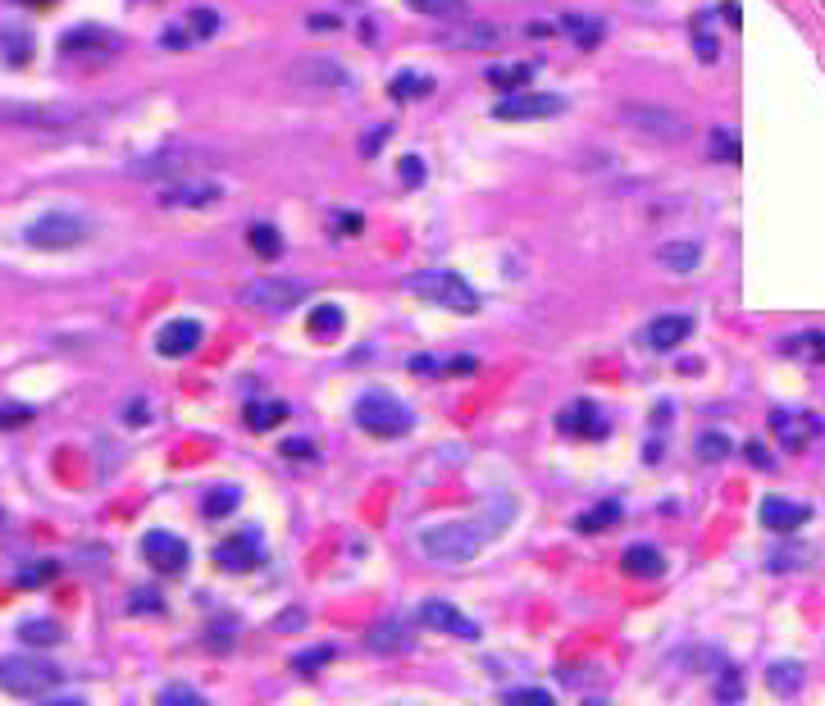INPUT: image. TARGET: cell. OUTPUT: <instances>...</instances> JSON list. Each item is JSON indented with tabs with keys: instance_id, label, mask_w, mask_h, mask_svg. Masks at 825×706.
Here are the masks:
<instances>
[{
	"instance_id": "6da1fadb",
	"label": "cell",
	"mask_w": 825,
	"mask_h": 706,
	"mask_svg": "<svg viewBox=\"0 0 825 706\" xmlns=\"http://www.w3.org/2000/svg\"><path fill=\"white\" fill-rule=\"evenodd\" d=\"M488 533L479 520H447V524H429L420 529V552L434 565H465L475 561L479 547L488 543Z\"/></svg>"
},
{
	"instance_id": "7a4b0ae2",
	"label": "cell",
	"mask_w": 825,
	"mask_h": 706,
	"mask_svg": "<svg viewBox=\"0 0 825 706\" xmlns=\"http://www.w3.org/2000/svg\"><path fill=\"white\" fill-rule=\"evenodd\" d=\"M406 292L434 301V306L456 310V315H475L479 310V292L461 274H452V269H420V274L406 278Z\"/></svg>"
},
{
	"instance_id": "3957f363",
	"label": "cell",
	"mask_w": 825,
	"mask_h": 706,
	"mask_svg": "<svg viewBox=\"0 0 825 706\" xmlns=\"http://www.w3.org/2000/svg\"><path fill=\"white\" fill-rule=\"evenodd\" d=\"M215 155L210 151H196V146H165V151H151L142 160L128 164V174L137 178H155V183H178V178H192L201 169H210Z\"/></svg>"
},
{
	"instance_id": "277c9868",
	"label": "cell",
	"mask_w": 825,
	"mask_h": 706,
	"mask_svg": "<svg viewBox=\"0 0 825 706\" xmlns=\"http://www.w3.org/2000/svg\"><path fill=\"white\" fill-rule=\"evenodd\" d=\"M60 666L55 661H37V656H5L0 661V688L14 697H42L60 688Z\"/></svg>"
},
{
	"instance_id": "5b68a950",
	"label": "cell",
	"mask_w": 825,
	"mask_h": 706,
	"mask_svg": "<svg viewBox=\"0 0 825 706\" xmlns=\"http://www.w3.org/2000/svg\"><path fill=\"white\" fill-rule=\"evenodd\" d=\"M356 429L374 433V438H402V433H411V410L392 392H365L356 401Z\"/></svg>"
},
{
	"instance_id": "8992f818",
	"label": "cell",
	"mask_w": 825,
	"mask_h": 706,
	"mask_svg": "<svg viewBox=\"0 0 825 706\" xmlns=\"http://www.w3.org/2000/svg\"><path fill=\"white\" fill-rule=\"evenodd\" d=\"M87 233H92V224H87L83 215H73V210H51V215L32 219L28 233H23V242L37 246V251H69V246L87 242Z\"/></svg>"
},
{
	"instance_id": "52a82bcc",
	"label": "cell",
	"mask_w": 825,
	"mask_h": 706,
	"mask_svg": "<svg viewBox=\"0 0 825 706\" xmlns=\"http://www.w3.org/2000/svg\"><path fill=\"white\" fill-rule=\"evenodd\" d=\"M301 297H306V283H297V278H256V283L242 287V301L251 310H269V315L292 310Z\"/></svg>"
},
{
	"instance_id": "ba28073f",
	"label": "cell",
	"mask_w": 825,
	"mask_h": 706,
	"mask_svg": "<svg viewBox=\"0 0 825 706\" xmlns=\"http://www.w3.org/2000/svg\"><path fill=\"white\" fill-rule=\"evenodd\" d=\"M566 110V101H561L557 92H511L502 96V101L493 105L497 119L506 123H516V119H552V114Z\"/></svg>"
},
{
	"instance_id": "9c48e42d",
	"label": "cell",
	"mask_w": 825,
	"mask_h": 706,
	"mask_svg": "<svg viewBox=\"0 0 825 706\" xmlns=\"http://www.w3.org/2000/svg\"><path fill=\"white\" fill-rule=\"evenodd\" d=\"M620 114H625V123H630V128H639V133L657 137V142H680V137L689 133L680 114L661 110V105H625Z\"/></svg>"
},
{
	"instance_id": "30bf717a",
	"label": "cell",
	"mask_w": 825,
	"mask_h": 706,
	"mask_svg": "<svg viewBox=\"0 0 825 706\" xmlns=\"http://www.w3.org/2000/svg\"><path fill=\"white\" fill-rule=\"evenodd\" d=\"M142 552H146V561L155 565V574H183L187 561H192L187 543L178 538V533H169V529H151V533H146Z\"/></svg>"
},
{
	"instance_id": "8fae6325",
	"label": "cell",
	"mask_w": 825,
	"mask_h": 706,
	"mask_svg": "<svg viewBox=\"0 0 825 706\" xmlns=\"http://www.w3.org/2000/svg\"><path fill=\"white\" fill-rule=\"evenodd\" d=\"M219 196H224V187L210 183V178H178V183H165L160 205H169V210H201V205H215Z\"/></svg>"
},
{
	"instance_id": "7c38bea8",
	"label": "cell",
	"mask_w": 825,
	"mask_h": 706,
	"mask_svg": "<svg viewBox=\"0 0 825 706\" xmlns=\"http://www.w3.org/2000/svg\"><path fill=\"white\" fill-rule=\"evenodd\" d=\"M260 556H265V547H260L256 533H233V538H224V543L215 547V565L228 574H247L260 565Z\"/></svg>"
},
{
	"instance_id": "4fadbf2b",
	"label": "cell",
	"mask_w": 825,
	"mask_h": 706,
	"mask_svg": "<svg viewBox=\"0 0 825 706\" xmlns=\"http://www.w3.org/2000/svg\"><path fill=\"white\" fill-rule=\"evenodd\" d=\"M771 433L789 451H803L807 442L821 433V420H816V415H807V410H771Z\"/></svg>"
},
{
	"instance_id": "5bb4252c",
	"label": "cell",
	"mask_w": 825,
	"mask_h": 706,
	"mask_svg": "<svg viewBox=\"0 0 825 706\" xmlns=\"http://www.w3.org/2000/svg\"><path fill=\"white\" fill-rule=\"evenodd\" d=\"M196 347H201V324H196V319H169V324L155 333V351L169 360L192 356Z\"/></svg>"
},
{
	"instance_id": "9a60e30c",
	"label": "cell",
	"mask_w": 825,
	"mask_h": 706,
	"mask_svg": "<svg viewBox=\"0 0 825 706\" xmlns=\"http://www.w3.org/2000/svg\"><path fill=\"white\" fill-rule=\"evenodd\" d=\"M292 73L306 87H351V69L342 60H329V55H306Z\"/></svg>"
},
{
	"instance_id": "2e32d148",
	"label": "cell",
	"mask_w": 825,
	"mask_h": 706,
	"mask_svg": "<svg viewBox=\"0 0 825 706\" xmlns=\"http://www.w3.org/2000/svg\"><path fill=\"white\" fill-rule=\"evenodd\" d=\"M420 625L438 629V634H452V638H479V625L470 615H461L456 606L447 602H424L420 606Z\"/></svg>"
},
{
	"instance_id": "e0dca14e",
	"label": "cell",
	"mask_w": 825,
	"mask_h": 706,
	"mask_svg": "<svg viewBox=\"0 0 825 706\" xmlns=\"http://www.w3.org/2000/svg\"><path fill=\"white\" fill-rule=\"evenodd\" d=\"M557 429L579 433V438H607V433H611V424H607V415H602V410L593 406V401H575V406H570V410H561Z\"/></svg>"
},
{
	"instance_id": "ac0fdd59",
	"label": "cell",
	"mask_w": 825,
	"mask_h": 706,
	"mask_svg": "<svg viewBox=\"0 0 825 706\" xmlns=\"http://www.w3.org/2000/svg\"><path fill=\"white\" fill-rule=\"evenodd\" d=\"M689 333H693V319L689 315H657L648 324V333H643V342H648L652 351H671V347H680Z\"/></svg>"
},
{
	"instance_id": "d6986e66",
	"label": "cell",
	"mask_w": 825,
	"mask_h": 706,
	"mask_svg": "<svg viewBox=\"0 0 825 706\" xmlns=\"http://www.w3.org/2000/svg\"><path fill=\"white\" fill-rule=\"evenodd\" d=\"M411 625L406 620H383V625H374L370 634H365V647L379 656H397V652H411Z\"/></svg>"
},
{
	"instance_id": "ffe728a7",
	"label": "cell",
	"mask_w": 825,
	"mask_h": 706,
	"mask_svg": "<svg viewBox=\"0 0 825 706\" xmlns=\"http://www.w3.org/2000/svg\"><path fill=\"white\" fill-rule=\"evenodd\" d=\"M807 506L803 502H784V497H766L762 502V524L775 533H789V529H803L807 524Z\"/></svg>"
},
{
	"instance_id": "44dd1931",
	"label": "cell",
	"mask_w": 825,
	"mask_h": 706,
	"mask_svg": "<svg viewBox=\"0 0 825 706\" xmlns=\"http://www.w3.org/2000/svg\"><path fill=\"white\" fill-rule=\"evenodd\" d=\"M661 269H671V274H693L702 265V246L698 242H666L657 251Z\"/></svg>"
},
{
	"instance_id": "7402d4cb",
	"label": "cell",
	"mask_w": 825,
	"mask_h": 706,
	"mask_svg": "<svg viewBox=\"0 0 825 706\" xmlns=\"http://www.w3.org/2000/svg\"><path fill=\"white\" fill-rule=\"evenodd\" d=\"M0 119L32 123V128H64V123H73V114L69 110H37V105H14V110H5Z\"/></svg>"
},
{
	"instance_id": "603a6c76",
	"label": "cell",
	"mask_w": 825,
	"mask_h": 706,
	"mask_svg": "<svg viewBox=\"0 0 825 706\" xmlns=\"http://www.w3.org/2000/svg\"><path fill=\"white\" fill-rule=\"evenodd\" d=\"M625 570L639 574V579H657V574L666 570V556H661L652 543H634L630 552H625Z\"/></svg>"
},
{
	"instance_id": "cb8c5ba5",
	"label": "cell",
	"mask_w": 825,
	"mask_h": 706,
	"mask_svg": "<svg viewBox=\"0 0 825 706\" xmlns=\"http://www.w3.org/2000/svg\"><path fill=\"white\" fill-rule=\"evenodd\" d=\"M96 46H101V51H114V46H119V37H114V32H105V28H73L69 37H64V51H69V55L96 51Z\"/></svg>"
},
{
	"instance_id": "d4e9b609",
	"label": "cell",
	"mask_w": 825,
	"mask_h": 706,
	"mask_svg": "<svg viewBox=\"0 0 825 706\" xmlns=\"http://www.w3.org/2000/svg\"><path fill=\"white\" fill-rule=\"evenodd\" d=\"M242 502V492L238 488H228V483H219V488L206 492V502H201V511H206V520H224V515H233Z\"/></svg>"
},
{
	"instance_id": "484cf974",
	"label": "cell",
	"mask_w": 825,
	"mask_h": 706,
	"mask_svg": "<svg viewBox=\"0 0 825 706\" xmlns=\"http://www.w3.org/2000/svg\"><path fill=\"white\" fill-rule=\"evenodd\" d=\"M766 684H771L780 697H794L798 688H803V666H798V661H780V666L766 670Z\"/></svg>"
},
{
	"instance_id": "4316f807",
	"label": "cell",
	"mask_w": 825,
	"mask_h": 706,
	"mask_svg": "<svg viewBox=\"0 0 825 706\" xmlns=\"http://www.w3.org/2000/svg\"><path fill=\"white\" fill-rule=\"evenodd\" d=\"M19 638L28 647H55L64 638V629L55 625V620H23L19 625Z\"/></svg>"
},
{
	"instance_id": "83f0119b",
	"label": "cell",
	"mask_w": 825,
	"mask_h": 706,
	"mask_svg": "<svg viewBox=\"0 0 825 706\" xmlns=\"http://www.w3.org/2000/svg\"><path fill=\"white\" fill-rule=\"evenodd\" d=\"M283 415H288V406H283V401H251V406H247V429L265 433V429H274Z\"/></svg>"
},
{
	"instance_id": "f1b7e54d",
	"label": "cell",
	"mask_w": 825,
	"mask_h": 706,
	"mask_svg": "<svg viewBox=\"0 0 825 706\" xmlns=\"http://www.w3.org/2000/svg\"><path fill=\"white\" fill-rule=\"evenodd\" d=\"M247 242H251V251H256V256H265V260H274L283 251V237H279V228H274V224H251Z\"/></svg>"
},
{
	"instance_id": "f546056e",
	"label": "cell",
	"mask_w": 825,
	"mask_h": 706,
	"mask_svg": "<svg viewBox=\"0 0 825 706\" xmlns=\"http://www.w3.org/2000/svg\"><path fill=\"white\" fill-rule=\"evenodd\" d=\"M310 333H315L320 342L338 338V333H342V310L338 306H315V310H310Z\"/></svg>"
},
{
	"instance_id": "4dcf8cb0",
	"label": "cell",
	"mask_w": 825,
	"mask_h": 706,
	"mask_svg": "<svg viewBox=\"0 0 825 706\" xmlns=\"http://www.w3.org/2000/svg\"><path fill=\"white\" fill-rule=\"evenodd\" d=\"M561 28H566L570 37H575V46H584V51L602 41V23H598V19H579V14H566V19H561Z\"/></svg>"
},
{
	"instance_id": "1f68e13d",
	"label": "cell",
	"mask_w": 825,
	"mask_h": 706,
	"mask_svg": "<svg viewBox=\"0 0 825 706\" xmlns=\"http://www.w3.org/2000/svg\"><path fill=\"white\" fill-rule=\"evenodd\" d=\"M434 92V78L429 73H397V82H392V96L397 101H406V96H429Z\"/></svg>"
},
{
	"instance_id": "d6a6232c",
	"label": "cell",
	"mask_w": 825,
	"mask_h": 706,
	"mask_svg": "<svg viewBox=\"0 0 825 706\" xmlns=\"http://www.w3.org/2000/svg\"><path fill=\"white\" fill-rule=\"evenodd\" d=\"M784 351L803 360H825V333H798V338L784 342Z\"/></svg>"
},
{
	"instance_id": "836d02e7",
	"label": "cell",
	"mask_w": 825,
	"mask_h": 706,
	"mask_svg": "<svg viewBox=\"0 0 825 706\" xmlns=\"http://www.w3.org/2000/svg\"><path fill=\"white\" fill-rule=\"evenodd\" d=\"M616 520H620V502H602V506H593V511L579 520V529H584V533H602V529H611Z\"/></svg>"
},
{
	"instance_id": "e575fe53",
	"label": "cell",
	"mask_w": 825,
	"mask_h": 706,
	"mask_svg": "<svg viewBox=\"0 0 825 706\" xmlns=\"http://www.w3.org/2000/svg\"><path fill=\"white\" fill-rule=\"evenodd\" d=\"M497 37H502V28L475 23V28H465V32H452V46H497Z\"/></svg>"
},
{
	"instance_id": "d590c367",
	"label": "cell",
	"mask_w": 825,
	"mask_h": 706,
	"mask_svg": "<svg viewBox=\"0 0 825 706\" xmlns=\"http://www.w3.org/2000/svg\"><path fill=\"white\" fill-rule=\"evenodd\" d=\"M529 78V64H511V69H488V82L493 87H506V92H520Z\"/></svg>"
},
{
	"instance_id": "8d00e7d4",
	"label": "cell",
	"mask_w": 825,
	"mask_h": 706,
	"mask_svg": "<svg viewBox=\"0 0 825 706\" xmlns=\"http://www.w3.org/2000/svg\"><path fill=\"white\" fill-rule=\"evenodd\" d=\"M5 60H10V64H28L32 60V37H28V32H5Z\"/></svg>"
},
{
	"instance_id": "74e56055",
	"label": "cell",
	"mask_w": 825,
	"mask_h": 706,
	"mask_svg": "<svg viewBox=\"0 0 825 706\" xmlns=\"http://www.w3.org/2000/svg\"><path fill=\"white\" fill-rule=\"evenodd\" d=\"M698 456L702 461H725V456H730V438H725V433H702Z\"/></svg>"
},
{
	"instance_id": "f35d334b",
	"label": "cell",
	"mask_w": 825,
	"mask_h": 706,
	"mask_svg": "<svg viewBox=\"0 0 825 706\" xmlns=\"http://www.w3.org/2000/svg\"><path fill=\"white\" fill-rule=\"evenodd\" d=\"M160 706H206V697L187 684H169L165 693H160Z\"/></svg>"
},
{
	"instance_id": "ab89813d",
	"label": "cell",
	"mask_w": 825,
	"mask_h": 706,
	"mask_svg": "<svg viewBox=\"0 0 825 706\" xmlns=\"http://www.w3.org/2000/svg\"><path fill=\"white\" fill-rule=\"evenodd\" d=\"M411 10L434 14V19H456L465 5H461V0H411Z\"/></svg>"
},
{
	"instance_id": "60d3db41",
	"label": "cell",
	"mask_w": 825,
	"mask_h": 706,
	"mask_svg": "<svg viewBox=\"0 0 825 706\" xmlns=\"http://www.w3.org/2000/svg\"><path fill=\"white\" fill-rule=\"evenodd\" d=\"M506 702H511V706H552L557 697L547 693V688H511V693H506Z\"/></svg>"
},
{
	"instance_id": "b9f144b4",
	"label": "cell",
	"mask_w": 825,
	"mask_h": 706,
	"mask_svg": "<svg viewBox=\"0 0 825 706\" xmlns=\"http://www.w3.org/2000/svg\"><path fill=\"white\" fill-rule=\"evenodd\" d=\"M739 697H743V679H739V670H725L721 684H716V702H739Z\"/></svg>"
},
{
	"instance_id": "7bdbcfd3",
	"label": "cell",
	"mask_w": 825,
	"mask_h": 706,
	"mask_svg": "<svg viewBox=\"0 0 825 706\" xmlns=\"http://www.w3.org/2000/svg\"><path fill=\"white\" fill-rule=\"evenodd\" d=\"M712 146H716V160H739V137L725 133V128L712 133Z\"/></svg>"
},
{
	"instance_id": "ee69618b",
	"label": "cell",
	"mask_w": 825,
	"mask_h": 706,
	"mask_svg": "<svg viewBox=\"0 0 825 706\" xmlns=\"http://www.w3.org/2000/svg\"><path fill=\"white\" fill-rule=\"evenodd\" d=\"M187 28H192V41H206L210 32L219 28V19H215V14H210V10H196L192 19H187Z\"/></svg>"
},
{
	"instance_id": "f6af8a7d",
	"label": "cell",
	"mask_w": 825,
	"mask_h": 706,
	"mask_svg": "<svg viewBox=\"0 0 825 706\" xmlns=\"http://www.w3.org/2000/svg\"><path fill=\"white\" fill-rule=\"evenodd\" d=\"M51 574H55V565H51V561H42V565H32V570H23V574H19V584H23V588H32V584H42V579H51Z\"/></svg>"
},
{
	"instance_id": "bcb514c9",
	"label": "cell",
	"mask_w": 825,
	"mask_h": 706,
	"mask_svg": "<svg viewBox=\"0 0 825 706\" xmlns=\"http://www.w3.org/2000/svg\"><path fill=\"white\" fill-rule=\"evenodd\" d=\"M329 656H333L329 647H315V652H301V656H297V670H320L324 661H329Z\"/></svg>"
},
{
	"instance_id": "7dc6e473",
	"label": "cell",
	"mask_w": 825,
	"mask_h": 706,
	"mask_svg": "<svg viewBox=\"0 0 825 706\" xmlns=\"http://www.w3.org/2000/svg\"><path fill=\"white\" fill-rule=\"evenodd\" d=\"M402 178H406V183H424V160H415V155H406V160H402Z\"/></svg>"
},
{
	"instance_id": "c3c4849f",
	"label": "cell",
	"mask_w": 825,
	"mask_h": 706,
	"mask_svg": "<svg viewBox=\"0 0 825 706\" xmlns=\"http://www.w3.org/2000/svg\"><path fill=\"white\" fill-rule=\"evenodd\" d=\"M698 55L702 60H716V37L712 32H702V28H698Z\"/></svg>"
},
{
	"instance_id": "681fc988",
	"label": "cell",
	"mask_w": 825,
	"mask_h": 706,
	"mask_svg": "<svg viewBox=\"0 0 825 706\" xmlns=\"http://www.w3.org/2000/svg\"><path fill=\"white\" fill-rule=\"evenodd\" d=\"M748 461H753L757 470H771V456H766V451L757 447V442H748Z\"/></svg>"
},
{
	"instance_id": "f907efd6",
	"label": "cell",
	"mask_w": 825,
	"mask_h": 706,
	"mask_svg": "<svg viewBox=\"0 0 825 706\" xmlns=\"http://www.w3.org/2000/svg\"><path fill=\"white\" fill-rule=\"evenodd\" d=\"M447 369H452V374H475V356H456V360H447Z\"/></svg>"
},
{
	"instance_id": "816d5d0a",
	"label": "cell",
	"mask_w": 825,
	"mask_h": 706,
	"mask_svg": "<svg viewBox=\"0 0 825 706\" xmlns=\"http://www.w3.org/2000/svg\"><path fill=\"white\" fill-rule=\"evenodd\" d=\"M283 451H288V456H310V442L306 438H292V442H283Z\"/></svg>"
},
{
	"instance_id": "f5cc1de1",
	"label": "cell",
	"mask_w": 825,
	"mask_h": 706,
	"mask_svg": "<svg viewBox=\"0 0 825 706\" xmlns=\"http://www.w3.org/2000/svg\"><path fill=\"white\" fill-rule=\"evenodd\" d=\"M338 224H342V228H347V233H361V215H342V219H338Z\"/></svg>"
},
{
	"instance_id": "db71d44e",
	"label": "cell",
	"mask_w": 825,
	"mask_h": 706,
	"mask_svg": "<svg viewBox=\"0 0 825 706\" xmlns=\"http://www.w3.org/2000/svg\"><path fill=\"white\" fill-rule=\"evenodd\" d=\"M37 5H46V0H37Z\"/></svg>"
}]
</instances>
